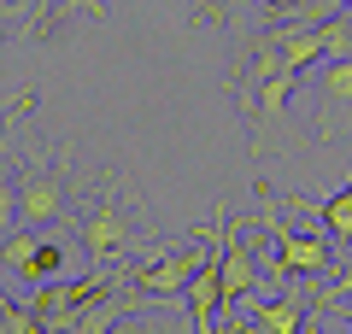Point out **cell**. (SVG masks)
I'll list each match as a JSON object with an SVG mask.
<instances>
[{
	"label": "cell",
	"instance_id": "obj_19",
	"mask_svg": "<svg viewBox=\"0 0 352 334\" xmlns=\"http://www.w3.org/2000/svg\"><path fill=\"white\" fill-rule=\"evenodd\" d=\"M340 6H346V12H352V0H340Z\"/></svg>",
	"mask_w": 352,
	"mask_h": 334
},
{
	"label": "cell",
	"instance_id": "obj_1",
	"mask_svg": "<svg viewBox=\"0 0 352 334\" xmlns=\"http://www.w3.org/2000/svg\"><path fill=\"white\" fill-rule=\"evenodd\" d=\"M212 247H217V229H212V235H200L194 247H182V252H159L153 264H141L129 287H135L141 299H153V305H159V299H182V293H188V282L200 276V264L212 258Z\"/></svg>",
	"mask_w": 352,
	"mask_h": 334
},
{
	"label": "cell",
	"instance_id": "obj_10",
	"mask_svg": "<svg viewBox=\"0 0 352 334\" xmlns=\"http://www.w3.org/2000/svg\"><path fill=\"white\" fill-rule=\"evenodd\" d=\"M36 258H41V235H30V229H12V235L0 241V270L12 276V282L30 287V276H36Z\"/></svg>",
	"mask_w": 352,
	"mask_h": 334
},
{
	"label": "cell",
	"instance_id": "obj_12",
	"mask_svg": "<svg viewBox=\"0 0 352 334\" xmlns=\"http://www.w3.org/2000/svg\"><path fill=\"white\" fill-rule=\"evenodd\" d=\"M317 30H323V47H329V59H352V12H329Z\"/></svg>",
	"mask_w": 352,
	"mask_h": 334
},
{
	"label": "cell",
	"instance_id": "obj_6",
	"mask_svg": "<svg viewBox=\"0 0 352 334\" xmlns=\"http://www.w3.org/2000/svg\"><path fill=\"white\" fill-rule=\"evenodd\" d=\"M305 329V293H270L247 305V334H300Z\"/></svg>",
	"mask_w": 352,
	"mask_h": 334
},
{
	"label": "cell",
	"instance_id": "obj_9",
	"mask_svg": "<svg viewBox=\"0 0 352 334\" xmlns=\"http://www.w3.org/2000/svg\"><path fill=\"white\" fill-rule=\"evenodd\" d=\"M258 293V264H252L247 247L223 241V305H241V299Z\"/></svg>",
	"mask_w": 352,
	"mask_h": 334
},
{
	"label": "cell",
	"instance_id": "obj_5",
	"mask_svg": "<svg viewBox=\"0 0 352 334\" xmlns=\"http://www.w3.org/2000/svg\"><path fill=\"white\" fill-rule=\"evenodd\" d=\"M317 111H323V135L352 118V59L317 65Z\"/></svg>",
	"mask_w": 352,
	"mask_h": 334
},
{
	"label": "cell",
	"instance_id": "obj_7",
	"mask_svg": "<svg viewBox=\"0 0 352 334\" xmlns=\"http://www.w3.org/2000/svg\"><path fill=\"white\" fill-rule=\"evenodd\" d=\"M282 205H294V211H317V217H323V229H329V241H335V247H352V182H346V188H335L329 199L282 194Z\"/></svg>",
	"mask_w": 352,
	"mask_h": 334
},
{
	"label": "cell",
	"instance_id": "obj_8",
	"mask_svg": "<svg viewBox=\"0 0 352 334\" xmlns=\"http://www.w3.org/2000/svg\"><path fill=\"white\" fill-rule=\"evenodd\" d=\"M276 41H282V59H288V71L294 76H305V71H317V59H323V30L317 24H305V18H288V24H276Z\"/></svg>",
	"mask_w": 352,
	"mask_h": 334
},
{
	"label": "cell",
	"instance_id": "obj_17",
	"mask_svg": "<svg viewBox=\"0 0 352 334\" xmlns=\"http://www.w3.org/2000/svg\"><path fill=\"white\" fill-rule=\"evenodd\" d=\"M329 311H335V317L346 322V334H352V305H329Z\"/></svg>",
	"mask_w": 352,
	"mask_h": 334
},
{
	"label": "cell",
	"instance_id": "obj_18",
	"mask_svg": "<svg viewBox=\"0 0 352 334\" xmlns=\"http://www.w3.org/2000/svg\"><path fill=\"white\" fill-rule=\"evenodd\" d=\"M212 334H247V329H241V322H217Z\"/></svg>",
	"mask_w": 352,
	"mask_h": 334
},
{
	"label": "cell",
	"instance_id": "obj_3",
	"mask_svg": "<svg viewBox=\"0 0 352 334\" xmlns=\"http://www.w3.org/2000/svg\"><path fill=\"white\" fill-rule=\"evenodd\" d=\"M18 211H24V223H59V217H71L65 164H36V170H24V182H18Z\"/></svg>",
	"mask_w": 352,
	"mask_h": 334
},
{
	"label": "cell",
	"instance_id": "obj_4",
	"mask_svg": "<svg viewBox=\"0 0 352 334\" xmlns=\"http://www.w3.org/2000/svg\"><path fill=\"white\" fill-rule=\"evenodd\" d=\"M124 247H129V217H124V205L106 194L100 205L88 211V223H82V252H88L94 264H112Z\"/></svg>",
	"mask_w": 352,
	"mask_h": 334
},
{
	"label": "cell",
	"instance_id": "obj_20",
	"mask_svg": "<svg viewBox=\"0 0 352 334\" xmlns=\"http://www.w3.org/2000/svg\"><path fill=\"white\" fill-rule=\"evenodd\" d=\"M71 6H88V0H71Z\"/></svg>",
	"mask_w": 352,
	"mask_h": 334
},
{
	"label": "cell",
	"instance_id": "obj_14",
	"mask_svg": "<svg viewBox=\"0 0 352 334\" xmlns=\"http://www.w3.org/2000/svg\"><path fill=\"white\" fill-rule=\"evenodd\" d=\"M106 334H170V329H164V322H153V317H141V311H129V317H118Z\"/></svg>",
	"mask_w": 352,
	"mask_h": 334
},
{
	"label": "cell",
	"instance_id": "obj_11",
	"mask_svg": "<svg viewBox=\"0 0 352 334\" xmlns=\"http://www.w3.org/2000/svg\"><path fill=\"white\" fill-rule=\"evenodd\" d=\"M294 82H300V76H294V71H282V76H270V82H258V88H252V94H258V106H252V118H258V129H270V124L282 118V106H288Z\"/></svg>",
	"mask_w": 352,
	"mask_h": 334
},
{
	"label": "cell",
	"instance_id": "obj_15",
	"mask_svg": "<svg viewBox=\"0 0 352 334\" xmlns=\"http://www.w3.org/2000/svg\"><path fill=\"white\" fill-rule=\"evenodd\" d=\"M346 293H352V258L340 264V276H335V287H329V293L317 299V305H335V299H346Z\"/></svg>",
	"mask_w": 352,
	"mask_h": 334
},
{
	"label": "cell",
	"instance_id": "obj_13",
	"mask_svg": "<svg viewBox=\"0 0 352 334\" xmlns=\"http://www.w3.org/2000/svg\"><path fill=\"white\" fill-rule=\"evenodd\" d=\"M12 153H0V223H12L18 217V182H12Z\"/></svg>",
	"mask_w": 352,
	"mask_h": 334
},
{
	"label": "cell",
	"instance_id": "obj_2",
	"mask_svg": "<svg viewBox=\"0 0 352 334\" xmlns=\"http://www.w3.org/2000/svg\"><path fill=\"white\" fill-rule=\"evenodd\" d=\"M264 229H270V270L276 276H323L335 264V247L323 235H305V229H288L276 211H264Z\"/></svg>",
	"mask_w": 352,
	"mask_h": 334
},
{
	"label": "cell",
	"instance_id": "obj_16",
	"mask_svg": "<svg viewBox=\"0 0 352 334\" xmlns=\"http://www.w3.org/2000/svg\"><path fill=\"white\" fill-rule=\"evenodd\" d=\"M247 6H258V0H217V12H229V18H235V12H247Z\"/></svg>",
	"mask_w": 352,
	"mask_h": 334
}]
</instances>
